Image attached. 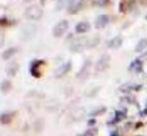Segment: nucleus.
<instances>
[{
	"label": "nucleus",
	"mask_w": 147,
	"mask_h": 136,
	"mask_svg": "<svg viewBox=\"0 0 147 136\" xmlns=\"http://www.w3.org/2000/svg\"><path fill=\"white\" fill-rule=\"evenodd\" d=\"M88 42L89 38L87 37H78L73 39L70 44V50L72 52H80L83 49L88 48Z\"/></svg>",
	"instance_id": "nucleus-2"
},
{
	"label": "nucleus",
	"mask_w": 147,
	"mask_h": 136,
	"mask_svg": "<svg viewBox=\"0 0 147 136\" xmlns=\"http://www.w3.org/2000/svg\"><path fill=\"white\" fill-rule=\"evenodd\" d=\"M109 21H110V18H109L108 15H105V14L99 15L95 20V27L97 29H102V28L106 27L108 25Z\"/></svg>",
	"instance_id": "nucleus-8"
},
{
	"label": "nucleus",
	"mask_w": 147,
	"mask_h": 136,
	"mask_svg": "<svg viewBox=\"0 0 147 136\" xmlns=\"http://www.w3.org/2000/svg\"><path fill=\"white\" fill-rule=\"evenodd\" d=\"M143 58H144V59H146V60H147V52H146V53H144V54H143Z\"/></svg>",
	"instance_id": "nucleus-23"
},
{
	"label": "nucleus",
	"mask_w": 147,
	"mask_h": 136,
	"mask_svg": "<svg viewBox=\"0 0 147 136\" xmlns=\"http://www.w3.org/2000/svg\"><path fill=\"white\" fill-rule=\"evenodd\" d=\"M128 70L133 73H141L143 71V64H142V61L140 59H135L130 63Z\"/></svg>",
	"instance_id": "nucleus-10"
},
{
	"label": "nucleus",
	"mask_w": 147,
	"mask_h": 136,
	"mask_svg": "<svg viewBox=\"0 0 147 136\" xmlns=\"http://www.w3.org/2000/svg\"><path fill=\"white\" fill-rule=\"evenodd\" d=\"M145 48H147V38H142L141 40H139V42L136 44L135 51L136 52H141V51H143Z\"/></svg>",
	"instance_id": "nucleus-15"
},
{
	"label": "nucleus",
	"mask_w": 147,
	"mask_h": 136,
	"mask_svg": "<svg viewBox=\"0 0 147 136\" xmlns=\"http://www.w3.org/2000/svg\"><path fill=\"white\" fill-rule=\"evenodd\" d=\"M16 52H17V48L16 47H9V48H7L2 53V59L3 60H8L12 56H14L16 54Z\"/></svg>",
	"instance_id": "nucleus-14"
},
{
	"label": "nucleus",
	"mask_w": 147,
	"mask_h": 136,
	"mask_svg": "<svg viewBox=\"0 0 147 136\" xmlns=\"http://www.w3.org/2000/svg\"><path fill=\"white\" fill-rule=\"evenodd\" d=\"M123 43V39L121 36H115L114 38H112L108 43V46L112 49H118Z\"/></svg>",
	"instance_id": "nucleus-13"
},
{
	"label": "nucleus",
	"mask_w": 147,
	"mask_h": 136,
	"mask_svg": "<svg viewBox=\"0 0 147 136\" xmlns=\"http://www.w3.org/2000/svg\"><path fill=\"white\" fill-rule=\"evenodd\" d=\"M89 29H90V24H89L87 21H81L76 24V26H75V31H76V33H78V34L85 33Z\"/></svg>",
	"instance_id": "nucleus-11"
},
{
	"label": "nucleus",
	"mask_w": 147,
	"mask_h": 136,
	"mask_svg": "<svg viewBox=\"0 0 147 136\" xmlns=\"http://www.w3.org/2000/svg\"><path fill=\"white\" fill-rule=\"evenodd\" d=\"M68 27H69V23H68L67 20H61V21H59L58 23L54 26V28H53V30H52L53 36L56 37V38L62 37L66 33Z\"/></svg>",
	"instance_id": "nucleus-4"
},
{
	"label": "nucleus",
	"mask_w": 147,
	"mask_h": 136,
	"mask_svg": "<svg viewBox=\"0 0 147 136\" xmlns=\"http://www.w3.org/2000/svg\"><path fill=\"white\" fill-rule=\"evenodd\" d=\"M5 43V35L2 31H0V48H2Z\"/></svg>",
	"instance_id": "nucleus-21"
},
{
	"label": "nucleus",
	"mask_w": 147,
	"mask_h": 136,
	"mask_svg": "<svg viewBox=\"0 0 147 136\" xmlns=\"http://www.w3.org/2000/svg\"><path fill=\"white\" fill-rule=\"evenodd\" d=\"M97 134V129L96 128H91L84 133V136H95Z\"/></svg>",
	"instance_id": "nucleus-19"
},
{
	"label": "nucleus",
	"mask_w": 147,
	"mask_h": 136,
	"mask_svg": "<svg viewBox=\"0 0 147 136\" xmlns=\"http://www.w3.org/2000/svg\"><path fill=\"white\" fill-rule=\"evenodd\" d=\"M18 70H19V64L17 62H12L8 64L7 68H6V73L10 77H14L17 74Z\"/></svg>",
	"instance_id": "nucleus-12"
},
{
	"label": "nucleus",
	"mask_w": 147,
	"mask_h": 136,
	"mask_svg": "<svg viewBox=\"0 0 147 136\" xmlns=\"http://www.w3.org/2000/svg\"><path fill=\"white\" fill-rule=\"evenodd\" d=\"M68 0H58V2H57V10H61L62 8L64 7V6L66 5V3H67Z\"/></svg>",
	"instance_id": "nucleus-20"
},
{
	"label": "nucleus",
	"mask_w": 147,
	"mask_h": 136,
	"mask_svg": "<svg viewBox=\"0 0 147 136\" xmlns=\"http://www.w3.org/2000/svg\"><path fill=\"white\" fill-rule=\"evenodd\" d=\"M37 30H38V27H37L36 24H33V23L26 24V25H24L23 27H22L20 36L25 41L31 40V39L35 36Z\"/></svg>",
	"instance_id": "nucleus-3"
},
{
	"label": "nucleus",
	"mask_w": 147,
	"mask_h": 136,
	"mask_svg": "<svg viewBox=\"0 0 147 136\" xmlns=\"http://www.w3.org/2000/svg\"><path fill=\"white\" fill-rule=\"evenodd\" d=\"M99 42H100V38L98 36H94L92 38H89L88 48H94L97 44H99Z\"/></svg>",
	"instance_id": "nucleus-17"
},
{
	"label": "nucleus",
	"mask_w": 147,
	"mask_h": 136,
	"mask_svg": "<svg viewBox=\"0 0 147 136\" xmlns=\"http://www.w3.org/2000/svg\"><path fill=\"white\" fill-rule=\"evenodd\" d=\"M146 19H147V16H146Z\"/></svg>",
	"instance_id": "nucleus-27"
},
{
	"label": "nucleus",
	"mask_w": 147,
	"mask_h": 136,
	"mask_svg": "<svg viewBox=\"0 0 147 136\" xmlns=\"http://www.w3.org/2000/svg\"><path fill=\"white\" fill-rule=\"evenodd\" d=\"M44 61L43 60H36L33 61L30 64V73L33 77L39 78L41 76V67L44 65Z\"/></svg>",
	"instance_id": "nucleus-6"
},
{
	"label": "nucleus",
	"mask_w": 147,
	"mask_h": 136,
	"mask_svg": "<svg viewBox=\"0 0 147 136\" xmlns=\"http://www.w3.org/2000/svg\"><path fill=\"white\" fill-rule=\"evenodd\" d=\"M48 1H52V0H48Z\"/></svg>",
	"instance_id": "nucleus-26"
},
{
	"label": "nucleus",
	"mask_w": 147,
	"mask_h": 136,
	"mask_svg": "<svg viewBox=\"0 0 147 136\" xmlns=\"http://www.w3.org/2000/svg\"><path fill=\"white\" fill-rule=\"evenodd\" d=\"M110 62V56L108 54H104L97 60L96 64H95V70L98 72L104 71L109 65Z\"/></svg>",
	"instance_id": "nucleus-5"
},
{
	"label": "nucleus",
	"mask_w": 147,
	"mask_h": 136,
	"mask_svg": "<svg viewBox=\"0 0 147 136\" xmlns=\"http://www.w3.org/2000/svg\"><path fill=\"white\" fill-rule=\"evenodd\" d=\"M140 1H141V3L143 4V5L147 6V0H140Z\"/></svg>",
	"instance_id": "nucleus-22"
},
{
	"label": "nucleus",
	"mask_w": 147,
	"mask_h": 136,
	"mask_svg": "<svg viewBox=\"0 0 147 136\" xmlns=\"http://www.w3.org/2000/svg\"><path fill=\"white\" fill-rule=\"evenodd\" d=\"M90 66H91V60H86L84 62V64L82 65L81 69L79 70L77 74V77L80 78L81 80H84L88 77L89 71H90Z\"/></svg>",
	"instance_id": "nucleus-9"
},
{
	"label": "nucleus",
	"mask_w": 147,
	"mask_h": 136,
	"mask_svg": "<svg viewBox=\"0 0 147 136\" xmlns=\"http://www.w3.org/2000/svg\"><path fill=\"white\" fill-rule=\"evenodd\" d=\"M125 117H126L125 112H122V111H116V112H115V117H114V119H113V122L114 123L119 122V121H121L122 119H124Z\"/></svg>",
	"instance_id": "nucleus-18"
},
{
	"label": "nucleus",
	"mask_w": 147,
	"mask_h": 136,
	"mask_svg": "<svg viewBox=\"0 0 147 136\" xmlns=\"http://www.w3.org/2000/svg\"><path fill=\"white\" fill-rule=\"evenodd\" d=\"M71 67H72L71 61H67V62L63 63V64L60 65V66L55 70V72H54L55 77L61 78V77H63V76H65L66 74L71 70Z\"/></svg>",
	"instance_id": "nucleus-7"
},
{
	"label": "nucleus",
	"mask_w": 147,
	"mask_h": 136,
	"mask_svg": "<svg viewBox=\"0 0 147 136\" xmlns=\"http://www.w3.org/2000/svg\"><path fill=\"white\" fill-rule=\"evenodd\" d=\"M111 136H118V134H117V133H113V134L111 135Z\"/></svg>",
	"instance_id": "nucleus-24"
},
{
	"label": "nucleus",
	"mask_w": 147,
	"mask_h": 136,
	"mask_svg": "<svg viewBox=\"0 0 147 136\" xmlns=\"http://www.w3.org/2000/svg\"><path fill=\"white\" fill-rule=\"evenodd\" d=\"M24 15L28 20H32V21H36L42 18L43 16V9L37 4H33L30 5L29 7L26 8Z\"/></svg>",
	"instance_id": "nucleus-1"
},
{
	"label": "nucleus",
	"mask_w": 147,
	"mask_h": 136,
	"mask_svg": "<svg viewBox=\"0 0 147 136\" xmlns=\"http://www.w3.org/2000/svg\"><path fill=\"white\" fill-rule=\"evenodd\" d=\"M145 113H146V114H147V108L145 109Z\"/></svg>",
	"instance_id": "nucleus-25"
},
{
	"label": "nucleus",
	"mask_w": 147,
	"mask_h": 136,
	"mask_svg": "<svg viewBox=\"0 0 147 136\" xmlns=\"http://www.w3.org/2000/svg\"><path fill=\"white\" fill-rule=\"evenodd\" d=\"M11 87H12V84L9 80H4L1 83V85H0V89H1V91L4 92V93L9 91V90L11 89Z\"/></svg>",
	"instance_id": "nucleus-16"
}]
</instances>
